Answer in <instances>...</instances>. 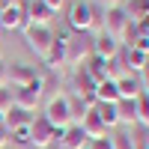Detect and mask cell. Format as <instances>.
<instances>
[{
  "label": "cell",
  "instance_id": "6da1fadb",
  "mask_svg": "<svg viewBox=\"0 0 149 149\" xmlns=\"http://www.w3.org/2000/svg\"><path fill=\"white\" fill-rule=\"evenodd\" d=\"M104 27V6L95 3H84V0H74L69 6V30L72 33H102Z\"/></svg>",
  "mask_w": 149,
  "mask_h": 149
},
{
  "label": "cell",
  "instance_id": "7a4b0ae2",
  "mask_svg": "<svg viewBox=\"0 0 149 149\" xmlns=\"http://www.w3.org/2000/svg\"><path fill=\"white\" fill-rule=\"evenodd\" d=\"M90 54H93V39H86V33H72V39L66 42V72L81 69Z\"/></svg>",
  "mask_w": 149,
  "mask_h": 149
},
{
  "label": "cell",
  "instance_id": "3957f363",
  "mask_svg": "<svg viewBox=\"0 0 149 149\" xmlns=\"http://www.w3.org/2000/svg\"><path fill=\"white\" fill-rule=\"evenodd\" d=\"M42 93H45V81H42V72H39V78L30 86H12V104L27 110V113H33L36 104L42 102Z\"/></svg>",
  "mask_w": 149,
  "mask_h": 149
},
{
  "label": "cell",
  "instance_id": "277c9868",
  "mask_svg": "<svg viewBox=\"0 0 149 149\" xmlns=\"http://www.w3.org/2000/svg\"><path fill=\"white\" fill-rule=\"evenodd\" d=\"M63 137V128H54L45 116H36L30 122V146L33 149H48L54 140Z\"/></svg>",
  "mask_w": 149,
  "mask_h": 149
},
{
  "label": "cell",
  "instance_id": "5b68a950",
  "mask_svg": "<svg viewBox=\"0 0 149 149\" xmlns=\"http://www.w3.org/2000/svg\"><path fill=\"white\" fill-rule=\"evenodd\" d=\"M54 128H69L72 125V104H69V95H51V102L45 104V113H42Z\"/></svg>",
  "mask_w": 149,
  "mask_h": 149
},
{
  "label": "cell",
  "instance_id": "8992f818",
  "mask_svg": "<svg viewBox=\"0 0 149 149\" xmlns=\"http://www.w3.org/2000/svg\"><path fill=\"white\" fill-rule=\"evenodd\" d=\"M24 42L36 57H45L48 48L54 45V30L51 27H39V24H27L24 27Z\"/></svg>",
  "mask_w": 149,
  "mask_h": 149
},
{
  "label": "cell",
  "instance_id": "52a82bcc",
  "mask_svg": "<svg viewBox=\"0 0 149 149\" xmlns=\"http://www.w3.org/2000/svg\"><path fill=\"white\" fill-rule=\"evenodd\" d=\"M125 24H128V12L125 6H113V9H104V33H110L113 39L119 42V33L125 30Z\"/></svg>",
  "mask_w": 149,
  "mask_h": 149
},
{
  "label": "cell",
  "instance_id": "ba28073f",
  "mask_svg": "<svg viewBox=\"0 0 149 149\" xmlns=\"http://www.w3.org/2000/svg\"><path fill=\"white\" fill-rule=\"evenodd\" d=\"M0 27L15 33V30H24L27 27V9L21 6H9V9H0Z\"/></svg>",
  "mask_w": 149,
  "mask_h": 149
},
{
  "label": "cell",
  "instance_id": "9c48e42d",
  "mask_svg": "<svg viewBox=\"0 0 149 149\" xmlns=\"http://www.w3.org/2000/svg\"><path fill=\"white\" fill-rule=\"evenodd\" d=\"M93 54L95 57H102V60H113L119 54V42L113 39L110 33H95V39H93Z\"/></svg>",
  "mask_w": 149,
  "mask_h": 149
},
{
  "label": "cell",
  "instance_id": "30bf717a",
  "mask_svg": "<svg viewBox=\"0 0 149 149\" xmlns=\"http://www.w3.org/2000/svg\"><path fill=\"white\" fill-rule=\"evenodd\" d=\"M27 24H39V27H51V21H54V9H48L42 0H30L27 6Z\"/></svg>",
  "mask_w": 149,
  "mask_h": 149
},
{
  "label": "cell",
  "instance_id": "8fae6325",
  "mask_svg": "<svg viewBox=\"0 0 149 149\" xmlns=\"http://www.w3.org/2000/svg\"><path fill=\"white\" fill-rule=\"evenodd\" d=\"M36 78H39V72L27 63H15L9 66V86H30Z\"/></svg>",
  "mask_w": 149,
  "mask_h": 149
},
{
  "label": "cell",
  "instance_id": "7c38bea8",
  "mask_svg": "<svg viewBox=\"0 0 149 149\" xmlns=\"http://www.w3.org/2000/svg\"><path fill=\"white\" fill-rule=\"evenodd\" d=\"M42 60H45V69H48V72H54V74L60 72V74H63V72H66V45H63V42H54Z\"/></svg>",
  "mask_w": 149,
  "mask_h": 149
},
{
  "label": "cell",
  "instance_id": "4fadbf2b",
  "mask_svg": "<svg viewBox=\"0 0 149 149\" xmlns=\"http://www.w3.org/2000/svg\"><path fill=\"white\" fill-rule=\"evenodd\" d=\"M119 57H122V63L128 66V72H134V74H140L146 69V63H149V54L137 51V48H119Z\"/></svg>",
  "mask_w": 149,
  "mask_h": 149
},
{
  "label": "cell",
  "instance_id": "5bb4252c",
  "mask_svg": "<svg viewBox=\"0 0 149 149\" xmlns=\"http://www.w3.org/2000/svg\"><path fill=\"white\" fill-rule=\"evenodd\" d=\"M81 128H84V134H86V140L107 137V128H104V122L95 116V110H86V113H84V122H81Z\"/></svg>",
  "mask_w": 149,
  "mask_h": 149
},
{
  "label": "cell",
  "instance_id": "9a60e30c",
  "mask_svg": "<svg viewBox=\"0 0 149 149\" xmlns=\"http://www.w3.org/2000/svg\"><path fill=\"white\" fill-rule=\"evenodd\" d=\"M116 86H119V98H137L143 93V86H140V78L137 74H119L116 78Z\"/></svg>",
  "mask_w": 149,
  "mask_h": 149
},
{
  "label": "cell",
  "instance_id": "2e32d148",
  "mask_svg": "<svg viewBox=\"0 0 149 149\" xmlns=\"http://www.w3.org/2000/svg\"><path fill=\"white\" fill-rule=\"evenodd\" d=\"M116 116H119V125H137V98H119Z\"/></svg>",
  "mask_w": 149,
  "mask_h": 149
},
{
  "label": "cell",
  "instance_id": "e0dca14e",
  "mask_svg": "<svg viewBox=\"0 0 149 149\" xmlns=\"http://www.w3.org/2000/svg\"><path fill=\"white\" fill-rule=\"evenodd\" d=\"M90 78L95 81V84H102V81H107V60H102V57H95V54H90L86 57V63L81 66Z\"/></svg>",
  "mask_w": 149,
  "mask_h": 149
},
{
  "label": "cell",
  "instance_id": "ac0fdd59",
  "mask_svg": "<svg viewBox=\"0 0 149 149\" xmlns=\"http://www.w3.org/2000/svg\"><path fill=\"white\" fill-rule=\"evenodd\" d=\"M95 102L98 104H116L119 102V86H116V81H102L95 86Z\"/></svg>",
  "mask_w": 149,
  "mask_h": 149
},
{
  "label": "cell",
  "instance_id": "d6986e66",
  "mask_svg": "<svg viewBox=\"0 0 149 149\" xmlns=\"http://www.w3.org/2000/svg\"><path fill=\"white\" fill-rule=\"evenodd\" d=\"M60 143H63V149H81V146H86L90 140H86V134H84L81 125H69V128H63Z\"/></svg>",
  "mask_w": 149,
  "mask_h": 149
},
{
  "label": "cell",
  "instance_id": "ffe728a7",
  "mask_svg": "<svg viewBox=\"0 0 149 149\" xmlns=\"http://www.w3.org/2000/svg\"><path fill=\"white\" fill-rule=\"evenodd\" d=\"M30 122H33V116L27 113V110H21V107L12 104V107L6 110V122H3V125H6V131H15V128H21V125H30Z\"/></svg>",
  "mask_w": 149,
  "mask_h": 149
},
{
  "label": "cell",
  "instance_id": "44dd1931",
  "mask_svg": "<svg viewBox=\"0 0 149 149\" xmlns=\"http://www.w3.org/2000/svg\"><path fill=\"white\" fill-rule=\"evenodd\" d=\"M93 110H95V116L104 122V128H107V131L119 125V116H116V104H95Z\"/></svg>",
  "mask_w": 149,
  "mask_h": 149
},
{
  "label": "cell",
  "instance_id": "7402d4cb",
  "mask_svg": "<svg viewBox=\"0 0 149 149\" xmlns=\"http://www.w3.org/2000/svg\"><path fill=\"white\" fill-rule=\"evenodd\" d=\"M137 125H146L149 128V95L146 93L137 95Z\"/></svg>",
  "mask_w": 149,
  "mask_h": 149
},
{
  "label": "cell",
  "instance_id": "603a6c76",
  "mask_svg": "<svg viewBox=\"0 0 149 149\" xmlns=\"http://www.w3.org/2000/svg\"><path fill=\"white\" fill-rule=\"evenodd\" d=\"M9 140L12 143H21V146H30V125H21L15 131H9Z\"/></svg>",
  "mask_w": 149,
  "mask_h": 149
},
{
  "label": "cell",
  "instance_id": "cb8c5ba5",
  "mask_svg": "<svg viewBox=\"0 0 149 149\" xmlns=\"http://www.w3.org/2000/svg\"><path fill=\"white\" fill-rule=\"evenodd\" d=\"M128 134H131V131H128ZM131 146H134V149H149V128H146V125H143L137 134H131Z\"/></svg>",
  "mask_w": 149,
  "mask_h": 149
},
{
  "label": "cell",
  "instance_id": "d4e9b609",
  "mask_svg": "<svg viewBox=\"0 0 149 149\" xmlns=\"http://www.w3.org/2000/svg\"><path fill=\"white\" fill-rule=\"evenodd\" d=\"M110 143H113V149H134V146H131V134H128V131H116L113 137H110Z\"/></svg>",
  "mask_w": 149,
  "mask_h": 149
},
{
  "label": "cell",
  "instance_id": "484cf974",
  "mask_svg": "<svg viewBox=\"0 0 149 149\" xmlns=\"http://www.w3.org/2000/svg\"><path fill=\"white\" fill-rule=\"evenodd\" d=\"M12 107V86H0V113Z\"/></svg>",
  "mask_w": 149,
  "mask_h": 149
},
{
  "label": "cell",
  "instance_id": "4316f807",
  "mask_svg": "<svg viewBox=\"0 0 149 149\" xmlns=\"http://www.w3.org/2000/svg\"><path fill=\"white\" fill-rule=\"evenodd\" d=\"M86 149H113V143H110V137H98L86 143Z\"/></svg>",
  "mask_w": 149,
  "mask_h": 149
},
{
  "label": "cell",
  "instance_id": "83f0119b",
  "mask_svg": "<svg viewBox=\"0 0 149 149\" xmlns=\"http://www.w3.org/2000/svg\"><path fill=\"white\" fill-rule=\"evenodd\" d=\"M134 24H137V30H140V36H149V12H146V15H143L140 21H134Z\"/></svg>",
  "mask_w": 149,
  "mask_h": 149
},
{
  "label": "cell",
  "instance_id": "f1b7e54d",
  "mask_svg": "<svg viewBox=\"0 0 149 149\" xmlns=\"http://www.w3.org/2000/svg\"><path fill=\"white\" fill-rule=\"evenodd\" d=\"M137 78H140V86H143V93L149 95V63H146V69H143V72L137 74Z\"/></svg>",
  "mask_w": 149,
  "mask_h": 149
},
{
  "label": "cell",
  "instance_id": "f546056e",
  "mask_svg": "<svg viewBox=\"0 0 149 149\" xmlns=\"http://www.w3.org/2000/svg\"><path fill=\"white\" fill-rule=\"evenodd\" d=\"M0 86H9V66L0 60Z\"/></svg>",
  "mask_w": 149,
  "mask_h": 149
},
{
  "label": "cell",
  "instance_id": "4dcf8cb0",
  "mask_svg": "<svg viewBox=\"0 0 149 149\" xmlns=\"http://www.w3.org/2000/svg\"><path fill=\"white\" fill-rule=\"evenodd\" d=\"M134 48H137V51H143V54H149V36H137Z\"/></svg>",
  "mask_w": 149,
  "mask_h": 149
},
{
  "label": "cell",
  "instance_id": "1f68e13d",
  "mask_svg": "<svg viewBox=\"0 0 149 149\" xmlns=\"http://www.w3.org/2000/svg\"><path fill=\"white\" fill-rule=\"evenodd\" d=\"M6 143H9V131L6 125H0V149H6Z\"/></svg>",
  "mask_w": 149,
  "mask_h": 149
},
{
  "label": "cell",
  "instance_id": "d6a6232c",
  "mask_svg": "<svg viewBox=\"0 0 149 149\" xmlns=\"http://www.w3.org/2000/svg\"><path fill=\"white\" fill-rule=\"evenodd\" d=\"M42 3H45V6H48V9H54V12H57V9H60V6H63V0H42Z\"/></svg>",
  "mask_w": 149,
  "mask_h": 149
},
{
  "label": "cell",
  "instance_id": "836d02e7",
  "mask_svg": "<svg viewBox=\"0 0 149 149\" xmlns=\"http://www.w3.org/2000/svg\"><path fill=\"white\" fill-rule=\"evenodd\" d=\"M104 9H113V6H122V0H98Z\"/></svg>",
  "mask_w": 149,
  "mask_h": 149
},
{
  "label": "cell",
  "instance_id": "e575fe53",
  "mask_svg": "<svg viewBox=\"0 0 149 149\" xmlns=\"http://www.w3.org/2000/svg\"><path fill=\"white\" fill-rule=\"evenodd\" d=\"M9 6H21V0H0V9H9Z\"/></svg>",
  "mask_w": 149,
  "mask_h": 149
},
{
  "label": "cell",
  "instance_id": "d590c367",
  "mask_svg": "<svg viewBox=\"0 0 149 149\" xmlns=\"http://www.w3.org/2000/svg\"><path fill=\"white\" fill-rule=\"evenodd\" d=\"M3 122H6V113H0V125H3Z\"/></svg>",
  "mask_w": 149,
  "mask_h": 149
},
{
  "label": "cell",
  "instance_id": "8d00e7d4",
  "mask_svg": "<svg viewBox=\"0 0 149 149\" xmlns=\"http://www.w3.org/2000/svg\"><path fill=\"white\" fill-rule=\"evenodd\" d=\"M81 149H86V146H81Z\"/></svg>",
  "mask_w": 149,
  "mask_h": 149
}]
</instances>
